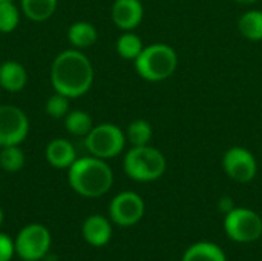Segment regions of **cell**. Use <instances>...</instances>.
<instances>
[{
    "instance_id": "18",
    "label": "cell",
    "mask_w": 262,
    "mask_h": 261,
    "mask_svg": "<svg viewBox=\"0 0 262 261\" xmlns=\"http://www.w3.org/2000/svg\"><path fill=\"white\" fill-rule=\"evenodd\" d=\"M183 261H226V255L220 246L201 242L186 251Z\"/></svg>"
},
{
    "instance_id": "6",
    "label": "cell",
    "mask_w": 262,
    "mask_h": 261,
    "mask_svg": "<svg viewBox=\"0 0 262 261\" xmlns=\"http://www.w3.org/2000/svg\"><path fill=\"white\" fill-rule=\"evenodd\" d=\"M51 232L40 223L25 226L14 240L15 254L23 261L43 260L51 249Z\"/></svg>"
},
{
    "instance_id": "21",
    "label": "cell",
    "mask_w": 262,
    "mask_h": 261,
    "mask_svg": "<svg viewBox=\"0 0 262 261\" xmlns=\"http://www.w3.org/2000/svg\"><path fill=\"white\" fill-rule=\"evenodd\" d=\"M152 125L144 118H137L130 122L126 131V138L132 146H146L152 140Z\"/></svg>"
},
{
    "instance_id": "19",
    "label": "cell",
    "mask_w": 262,
    "mask_h": 261,
    "mask_svg": "<svg viewBox=\"0 0 262 261\" xmlns=\"http://www.w3.org/2000/svg\"><path fill=\"white\" fill-rule=\"evenodd\" d=\"M238 29L239 32L252 40V42H261L262 40V11L252 9L244 12L238 20Z\"/></svg>"
},
{
    "instance_id": "15",
    "label": "cell",
    "mask_w": 262,
    "mask_h": 261,
    "mask_svg": "<svg viewBox=\"0 0 262 261\" xmlns=\"http://www.w3.org/2000/svg\"><path fill=\"white\" fill-rule=\"evenodd\" d=\"M68 40L75 49H86L91 48L98 40L97 28L84 20L75 22L68 28Z\"/></svg>"
},
{
    "instance_id": "17",
    "label": "cell",
    "mask_w": 262,
    "mask_h": 261,
    "mask_svg": "<svg viewBox=\"0 0 262 261\" xmlns=\"http://www.w3.org/2000/svg\"><path fill=\"white\" fill-rule=\"evenodd\" d=\"M64 120V129L68 134L75 135V137H86L92 128L95 126L92 122V117L83 111V109H72L68 112V115L63 118Z\"/></svg>"
},
{
    "instance_id": "2",
    "label": "cell",
    "mask_w": 262,
    "mask_h": 261,
    "mask_svg": "<svg viewBox=\"0 0 262 261\" xmlns=\"http://www.w3.org/2000/svg\"><path fill=\"white\" fill-rule=\"evenodd\" d=\"M68 183L78 195L97 198L112 188L114 172L103 158L80 157L68 168Z\"/></svg>"
},
{
    "instance_id": "20",
    "label": "cell",
    "mask_w": 262,
    "mask_h": 261,
    "mask_svg": "<svg viewBox=\"0 0 262 261\" xmlns=\"http://www.w3.org/2000/svg\"><path fill=\"white\" fill-rule=\"evenodd\" d=\"M115 48H117V52H118V55L121 58L135 60L141 54L144 45H143L140 35H137L132 31H124V34H121L118 37V40L115 43Z\"/></svg>"
},
{
    "instance_id": "1",
    "label": "cell",
    "mask_w": 262,
    "mask_h": 261,
    "mask_svg": "<svg viewBox=\"0 0 262 261\" xmlns=\"http://www.w3.org/2000/svg\"><path fill=\"white\" fill-rule=\"evenodd\" d=\"M94 66L80 49L61 51L51 65V85L55 92L68 98H78L94 85Z\"/></svg>"
},
{
    "instance_id": "11",
    "label": "cell",
    "mask_w": 262,
    "mask_h": 261,
    "mask_svg": "<svg viewBox=\"0 0 262 261\" xmlns=\"http://www.w3.org/2000/svg\"><path fill=\"white\" fill-rule=\"evenodd\" d=\"M111 15L117 28L123 31H134L143 20L144 8L141 0H115Z\"/></svg>"
},
{
    "instance_id": "7",
    "label": "cell",
    "mask_w": 262,
    "mask_h": 261,
    "mask_svg": "<svg viewBox=\"0 0 262 261\" xmlns=\"http://www.w3.org/2000/svg\"><path fill=\"white\" fill-rule=\"evenodd\" d=\"M224 229L238 243H252L262 235V218L246 208H235L226 215Z\"/></svg>"
},
{
    "instance_id": "25",
    "label": "cell",
    "mask_w": 262,
    "mask_h": 261,
    "mask_svg": "<svg viewBox=\"0 0 262 261\" xmlns=\"http://www.w3.org/2000/svg\"><path fill=\"white\" fill-rule=\"evenodd\" d=\"M15 254L14 240H11L6 234L0 232V261H11Z\"/></svg>"
},
{
    "instance_id": "9",
    "label": "cell",
    "mask_w": 262,
    "mask_h": 261,
    "mask_svg": "<svg viewBox=\"0 0 262 261\" xmlns=\"http://www.w3.org/2000/svg\"><path fill=\"white\" fill-rule=\"evenodd\" d=\"M223 168L224 172L238 183L252 182L258 172L255 155L243 146H233L226 151L223 157Z\"/></svg>"
},
{
    "instance_id": "24",
    "label": "cell",
    "mask_w": 262,
    "mask_h": 261,
    "mask_svg": "<svg viewBox=\"0 0 262 261\" xmlns=\"http://www.w3.org/2000/svg\"><path fill=\"white\" fill-rule=\"evenodd\" d=\"M69 111H71V98L58 92H54L45 103V112L54 120L64 118Z\"/></svg>"
},
{
    "instance_id": "10",
    "label": "cell",
    "mask_w": 262,
    "mask_h": 261,
    "mask_svg": "<svg viewBox=\"0 0 262 261\" xmlns=\"http://www.w3.org/2000/svg\"><path fill=\"white\" fill-rule=\"evenodd\" d=\"M109 215L111 220L118 226H132L143 218L144 202L135 192H120L109 205Z\"/></svg>"
},
{
    "instance_id": "8",
    "label": "cell",
    "mask_w": 262,
    "mask_h": 261,
    "mask_svg": "<svg viewBox=\"0 0 262 261\" xmlns=\"http://www.w3.org/2000/svg\"><path fill=\"white\" fill-rule=\"evenodd\" d=\"M29 134L28 115L14 105H0V148L21 145Z\"/></svg>"
},
{
    "instance_id": "12",
    "label": "cell",
    "mask_w": 262,
    "mask_h": 261,
    "mask_svg": "<svg viewBox=\"0 0 262 261\" xmlns=\"http://www.w3.org/2000/svg\"><path fill=\"white\" fill-rule=\"evenodd\" d=\"M45 157L55 169H68L78 158L74 145L68 138H52L46 145Z\"/></svg>"
},
{
    "instance_id": "28",
    "label": "cell",
    "mask_w": 262,
    "mask_h": 261,
    "mask_svg": "<svg viewBox=\"0 0 262 261\" xmlns=\"http://www.w3.org/2000/svg\"><path fill=\"white\" fill-rule=\"evenodd\" d=\"M3 218H5V217H3V211H2V208H0V226L3 225Z\"/></svg>"
},
{
    "instance_id": "14",
    "label": "cell",
    "mask_w": 262,
    "mask_h": 261,
    "mask_svg": "<svg viewBox=\"0 0 262 261\" xmlns=\"http://www.w3.org/2000/svg\"><path fill=\"white\" fill-rule=\"evenodd\" d=\"M28 83V72L17 60H5L0 65V88L6 92L15 94L25 89Z\"/></svg>"
},
{
    "instance_id": "5",
    "label": "cell",
    "mask_w": 262,
    "mask_h": 261,
    "mask_svg": "<svg viewBox=\"0 0 262 261\" xmlns=\"http://www.w3.org/2000/svg\"><path fill=\"white\" fill-rule=\"evenodd\" d=\"M126 132L114 123H101L84 137V146L94 157L107 160L120 155L126 146Z\"/></svg>"
},
{
    "instance_id": "23",
    "label": "cell",
    "mask_w": 262,
    "mask_h": 261,
    "mask_svg": "<svg viewBox=\"0 0 262 261\" xmlns=\"http://www.w3.org/2000/svg\"><path fill=\"white\" fill-rule=\"evenodd\" d=\"M20 23V9L14 5L12 0L0 3V32L9 34L17 29Z\"/></svg>"
},
{
    "instance_id": "27",
    "label": "cell",
    "mask_w": 262,
    "mask_h": 261,
    "mask_svg": "<svg viewBox=\"0 0 262 261\" xmlns=\"http://www.w3.org/2000/svg\"><path fill=\"white\" fill-rule=\"evenodd\" d=\"M235 2H238V3H241V5H253V3H256L258 0H235Z\"/></svg>"
},
{
    "instance_id": "22",
    "label": "cell",
    "mask_w": 262,
    "mask_h": 261,
    "mask_svg": "<svg viewBox=\"0 0 262 261\" xmlns=\"http://www.w3.org/2000/svg\"><path fill=\"white\" fill-rule=\"evenodd\" d=\"M25 152L21 151L20 145L0 148V168L5 172H18L25 166Z\"/></svg>"
},
{
    "instance_id": "4",
    "label": "cell",
    "mask_w": 262,
    "mask_h": 261,
    "mask_svg": "<svg viewBox=\"0 0 262 261\" xmlns=\"http://www.w3.org/2000/svg\"><path fill=\"white\" fill-rule=\"evenodd\" d=\"M124 172L129 178L135 182H154L158 180L167 168L164 154L150 146H132L123 160Z\"/></svg>"
},
{
    "instance_id": "26",
    "label": "cell",
    "mask_w": 262,
    "mask_h": 261,
    "mask_svg": "<svg viewBox=\"0 0 262 261\" xmlns=\"http://www.w3.org/2000/svg\"><path fill=\"white\" fill-rule=\"evenodd\" d=\"M233 205H235V203H233V200H232L230 197H223V198L220 200V203H218V208H220L221 212H224V214L227 215L229 212H232V211L235 209Z\"/></svg>"
},
{
    "instance_id": "3",
    "label": "cell",
    "mask_w": 262,
    "mask_h": 261,
    "mask_svg": "<svg viewBox=\"0 0 262 261\" xmlns=\"http://www.w3.org/2000/svg\"><path fill=\"white\" fill-rule=\"evenodd\" d=\"M137 74L147 82H163L173 75L178 66L177 51L166 43L144 46L141 54L134 60Z\"/></svg>"
},
{
    "instance_id": "16",
    "label": "cell",
    "mask_w": 262,
    "mask_h": 261,
    "mask_svg": "<svg viewBox=\"0 0 262 261\" xmlns=\"http://www.w3.org/2000/svg\"><path fill=\"white\" fill-rule=\"evenodd\" d=\"M57 0H20V9L31 22H46L57 9Z\"/></svg>"
},
{
    "instance_id": "29",
    "label": "cell",
    "mask_w": 262,
    "mask_h": 261,
    "mask_svg": "<svg viewBox=\"0 0 262 261\" xmlns=\"http://www.w3.org/2000/svg\"><path fill=\"white\" fill-rule=\"evenodd\" d=\"M2 2H6V0H0V3H2Z\"/></svg>"
},
{
    "instance_id": "13",
    "label": "cell",
    "mask_w": 262,
    "mask_h": 261,
    "mask_svg": "<svg viewBox=\"0 0 262 261\" xmlns=\"http://www.w3.org/2000/svg\"><path fill=\"white\" fill-rule=\"evenodd\" d=\"M83 238L95 248L106 246L112 237V226L109 220L103 215H91L84 220L81 226Z\"/></svg>"
}]
</instances>
